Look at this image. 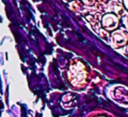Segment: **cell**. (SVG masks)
I'll list each match as a JSON object with an SVG mask.
<instances>
[{"label": "cell", "mask_w": 128, "mask_h": 117, "mask_svg": "<svg viewBox=\"0 0 128 117\" xmlns=\"http://www.w3.org/2000/svg\"><path fill=\"white\" fill-rule=\"evenodd\" d=\"M103 24L105 25L106 28H108V29H113V28H115V26H116V24H117V20H116V18H115L114 16H112V15H107V16H105V18H104V20H103Z\"/></svg>", "instance_id": "obj_1"}, {"label": "cell", "mask_w": 128, "mask_h": 117, "mask_svg": "<svg viewBox=\"0 0 128 117\" xmlns=\"http://www.w3.org/2000/svg\"><path fill=\"white\" fill-rule=\"evenodd\" d=\"M112 38H113L114 43H116L117 45H122V44H124L125 41H126V36L123 35L121 32H117V33H115V34L113 35Z\"/></svg>", "instance_id": "obj_2"}, {"label": "cell", "mask_w": 128, "mask_h": 117, "mask_svg": "<svg viewBox=\"0 0 128 117\" xmlns=\"http://www.w3.org/2000/svg\"><path fill=\"white\" fill-rule=\"evenodd\" d=\"M109 10L120 11L121 10V6H120V4L117 1H113V2H110V4H109Z\"/></svg>", "instance_id": "obj_3"}, {"label": "cell", "mask_w": 128, "mask_h": 117, "mask_svg": "<svg viewBox=\"0 0 128 117\" xmlns=\"http://www.w3.org/2000/svg\"><path fill=\"white\" fill-rule=\"evenodd\" d=\"M84 2H85V4H87V5H92L93 3H94V0H83Z\"/></svg>", "instance_id": "obj_4"}]
</instances>
